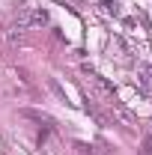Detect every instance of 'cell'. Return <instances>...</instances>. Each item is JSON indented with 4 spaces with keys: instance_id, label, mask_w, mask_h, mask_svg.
<instances>
[{
    "instance_id": "obj_1",
    "label": "cell",
    "mask_w": 152,
    "mask_h": 155,
    "mask_svg": "<svg viewBox=\"0 0 152 155\" xmlns=\"http://www.w3.org/2000/svg\"><path fill=\"white\" fill-rule=\"evenodd\" d=\"M84 78H87V90L93 93V98H98V101H104L107 107H114V110H119V114L125 116V119H131V114L119 104V98H116V93H114V87L104 81L101 75H95L93 69H84Z\"/></svg>"
},
{
    "instance_id": "obj_2",
    "label": "cell",
    "mask_w": 152,
    "mask_h": 155,
    "mask_svg": "<svg viewBox=\"0 0 152 155\" xmlns=\"http://www.w3.org/2000/svg\"><path fill=\"white\" fill-rule=\"evenodd\" d=\"M48 24V12L45 9H24L21 18L15 21V30H27V27H45Z\"/></svg>"
},
{
    "instance_id": "obj_3",
    "label": "cell",
    "mask_w": 152,
    "mask_h": 155,
    "mask_svg": "<svg viewBox=\"0 0 152 155\" xmlns=\"http://www.w3.org/2000/svg\"><path fill=\"white\" fill-rule=\"evenodd\" d=\"M21 116H24V119H36V122H45L48 128L54 125V119H51L48 114H42V110H30V107H24V110H21Z\"/></svg>"
},
{
    "instance_id": "obj_4",
    "label": "cell",
    "mask_w": 152,
    "mask_h": 155,
    "mask_svg": "<svg viewBox=\"0 0 152 155\" xmlns=\"http://www.w3.org/2000/svg\"><path fill=\"white\" fill-rule=\"evenodd\" d=\"M87 110L95 116V122H98V125H111V116H107V114H101V110H98V107L93 104V98H87Z\"/></svg>"
},
{
    "instance_id": "obj_5",
    "label": "cell",
    "mask_w": 152,
    "mask_h": 155,
    "mask_svg": "<svg viewBox=\"0 0 152 155\" xmlns=\"http://www.w3.org/2000/svg\"><path fill=\"white\" fill-rule=\"evenodd\" d=\"M48 90H51V93H54V96H57L60 101H66V93H63V87H60V84H57V81H54V78L48 81Z\"/></svg>"
},
{
    "instance_id": "obj_6",
    "label": "cell",
    "mask_w": 152,
    "mask_h": 155,
    "mask_svg": "<svg viewBox=\"0 0 152 155\" xmlns=\"http://www.w3.org/2000/svg\"><path fill=\"white\" fill-rule=\"evenodd\" d=\"M140 155H152V122H149V131H146V137H143V152Z\"/></svg>"
},
{
    "instance_id": "obj_7",
    "label": "cell",
    "mask_w": 152,
    "mask_h": 155,
    "mask_svg": "<svg viewBox=\"0 0 152 155\" xmlns=\"http://www.w3.org/2000/svg\"><path fill=\"white\" fill-rule=\"evenodd\" d=\"M140 72H143V81L152 84V66H140Z\"/></svg>"
}]
</instances>
